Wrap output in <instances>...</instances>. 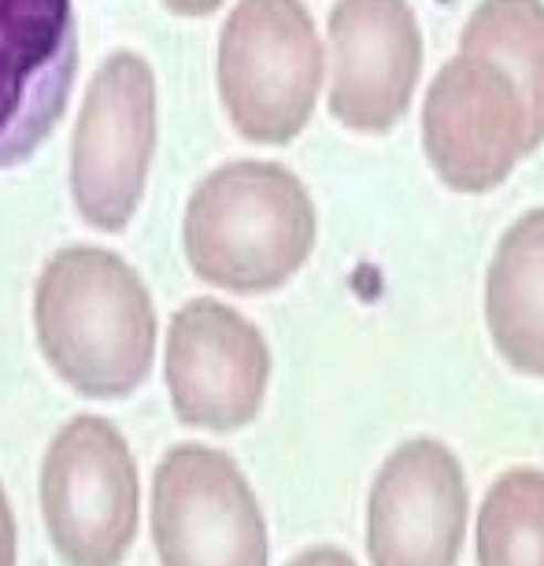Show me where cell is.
<instances>
[{
	"label": "cell",
	"mask_w": 544,
	"mask_h": 566,
	"mask_svg": "<svg viewBox=\"0 0 544 566\" xmlns=\"http://www.w3.org/2000/svg\"><path fill=\"white\" fill-rule=\"evenodd\" d=\"M34 334L63 386L90 400H119L153 370L156 307L123 255L71 244L38 277Z\"/></svg>",
	"instance_id": "cell-1"
},
{
	"label": "cell",
	"mask_w": 544,
	"mask_h": 566,
	"mask_svg": "<svg viewBox=\"0 0 544 566\" xmlns=\"http://www.w3.org/2000/svg\"><path fill=\"white\" fill-rule=\"evenodd\" d=\"M318 238L304 181L282 164L233 159L200 178L181 219V249L197 277L238 296L282 290L312 260Z\"/></svg>",
	"instance_id": "cell-2"
},
{
	"label": "cell",
	"mask_w": 544,
	"mask_h": 566,
	"mask_svg": "<svg viewBox=\"0 0 544 566\" xmlns=\"http://www.w3.org/2000/svg\"><path fill=\"white\" fill-rule=\"evenodd\" d=\"M326 56L304 0H238L219 30V101L252 145H290L312 123Z\"/></svg>",
	"instance_id": "cell-3"
},
{
	"label": "cell",
	"mask_w": 544,
	"mask_h": 566,
	"mask_svg": "<svg viewBox=\"0 0 544 566\" xmlns=\"http://www.w3.org/2000/svg\"><path fill=\"white\" fill-rule=\"evenodd\" d=\"M156 74L130 49L112 52L85 90L71 137V197L85 227L123 233L145 200L156 156Z\"/></svg>",
	"instance_id": "cell-4"
},
{
	"label": "cell",
	"mask_w": 544,
	"mask_h": 566,
	"mask_svg": "<svg viewBox=\"0 0 544 566\" xmlns=\"http://www.w3.org/2000/svg\"><path fill=\"white\" fill-rule=\"evenodd\" d=\"M137 463L101 415H74L41 463V515L67 566H119L137 533Z\"/></svg>",
	"instance_id": "cell-5"
},
{
	"label": "cell",
	"mask_w": 544,
	"mask_h": 566,
	"mask_svg": "<svg viewBox=\"0 0 544 566\" xmlns=\"http://www.w3.org/2000/svg\"><path fill=\"white\" fill-rule=\"evenodd\" d=\"M153 541L164 566H271L266 522L227 452L178 444L153 478Z\"/></svg>",
	"instance_id": "cell-6"
},
{
	"label": "cell",
	"mask_w": 544,
	"mask_h": 566,
	"mask_svg": "<svg viewBox=\"0 0 544 566\" xmlns=\"http://www.w3.org/2000/svg\"><path fill=\"white\" fill-rule=\"evenodd\" d=\"M422 148L437 178L456 193L496 189L537 148L515 78L493 60L460 49L426 90Z\"/></svg>",
	"instance_id": "cell-7"
},
{
	"label": "cell",
	"mask_w": 544,
	"mask_h": 566,
	"mask_svg": "<svg viewBox=\"0 0 544 566\" xmlns=\"http://www.w3.org/2000/svg\"><path fill=\"white\" fill-rule=\"evenodd\" d=\"M164 378L181 426L233 433L263 408L271 348L238 307L197 296L167 326Z\"/></svg>",
	"instance_id": "cell-8"
},
{
	"label": "cell",
	"mask_w": 544,
	"mask_h": 566,
	"mask_svg": "<svg viewBox=\"0 0 544 566\" xmlns=\"http://www.w3.org/2000/svg\"><path fill=\"white\" fill-rule=\"evenodd\" d=\"M471 493L456 452L415 437L381 463L367 500L370 566H456Z\"/></svg>",
	"instance_id": "cell-9"
},
{
	"label": "cell",
	"mask_w": 544,
	"mask_h": 566,
	"mask_svg": "<svg viewBox=\"0 0 544 566\" xmlns=\"http://www.w3.org/2000/svg\"><path fill=\"white\" fill-rule=\"evenodd\" d=\"M79 60L74 0H0V170L23 167L52 137Z\"/></svg>",
	"instance_id": "cell-10"
},
{
	"label": "cell",
	"mask_w": 544,
	"mask_h": 566,
	"mask_svg": "<svg viewBox=\"0 0 544 566\" xmlns=\"http://www.w3.org/2000/svg\"><path fill=\"white\" fill-rule=\"evenodd\" d=\"M422 74V30L408 0H337L329 12V115L389 134Z\"/></svg>",
	"instance_id": "cell-11"
},
{
	"label": "cell",
	"mask_w": 544,
	"mask_h": 566,
	"mask_svg": "<svg viewBox=\"0 0 544 566\" xmlns=\"http://www.w3.org/2000/svg\"><path fill=\"white\" fill-rule=\"evenodd\" d=\"M485 326L508 367L544 378V208L511 222L485 277Z\"/></svg>",
	"instance_id": "cell-12"
},
{
	"label": "cell",
	"mask_w": 544,
	"mask_h": 566,
	"mask_svg": "<svg viewBox=\"0 0 544 566\" xmlns=\"http://www.w3.org/2000/svg\"><path fill=\"white\" fill-rule=\"evenodd\" d=\"M463 52L493 60L515 78L533 145L544 142V0H482L467 19Z\"/></svg>",
	"instance_id": "cell-13"
},
{
	"label": "cell",
	"mask_w": 544,
	"mask_h": 566,
	"mask_svg": "<svg viewBox=\"0 0 544 566\" xmlns=\"http://www.w3.org/2000/svg\"><path fill=\"white\" fill-rule=\"evenodd\" d=\"M478 566H544V470L515 467L485 493Z\"/></svg>",
	"instance_id": "cell-14"
},
{
	"label": "cell",
	"mask_w": 544,
	"mask_h": 566,
	"mask_svg": "<svg viewBox=\"0 0 544 566\" xmlns=\"http://www.w3.org/2000/svg\"><path fill=\"white\" fill-rule=\"evenodd\" d=\"M285 566H356L348 552L334 548V544H315V548L301 552L296 559H290Z\"/></svg>",
	"instance_id": "cell-15"
},
{
	"label": "cell",
	"mask_w": 544,
	"mask_h": 566,
	"mask_svg": "<svg viewBox=\"0 0 544 566\" xmlns=\"http://www.w3.org/2000/svg\"><path fill=\"white\" fill-rule=\"evenodd\" d=\"M0 566H15V515L4 485H0Z\"/></svg>",
	"instance_id": "cell-16"
},
{
	"label": "cell",
	"mask_w": 544,
	"mask_h": 566,
	"mask_svg": "<svg viewBox=\"0 0 544 566\" xmlns=\"http://www.w3.org/2000/svg\"><path fill=\"white\" fill-rule=\"evenodd\" d=\"M159 4H164L167 12L181 15V19H205L211 12H219L227 0H159Z\"/></svg>",
	"instance_id": "cell-17"
}]
</instances>
